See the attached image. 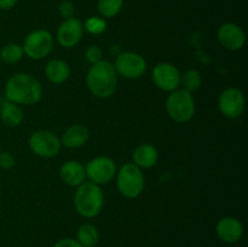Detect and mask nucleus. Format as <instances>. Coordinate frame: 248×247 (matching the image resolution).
<instances>
[{
  "mask_svg": "<svg viewBox=\"0 0 248 247\" xmlns=\"http://www.w3.org/2000/svg\"><path fill=\"white\" fill-rule=\"evenodd\" d=\"M90 138V132L85 126L79 125H72L64 131L61 138V143L64 147L70 148V149H78L81 148L87 143Z\"/></svg>",
  "mask_w": 248,
  "mask_h": 247,
  "instance_id": "dca6fc26",
  "label": "nucleus"
},
{
  "mask_svg": "<svg viewBox=\"0 0 248 247\" xmlns=\"http://www.w3.org/2000/svg\"><path fill=\"white\" fill-rule=\"evenodd\" d=\"M116 185L119 193L127 199H136L144 189V174L133 162L123 165L116 171Z\"/></svg>",
  "mask_w": 248,
  "mask_h": 247,
  "instance_id": "39448f33",
  "label": "nucleus"
},
{
  "mask_svg": "<svg viewBox=\"0 0 248 247\" xmlns=\"http://www.w3.org/2000/svg\"><path fill=\"white\" fill-rule=\"evenodd\" d=\"M201 82H202V77H201L200 72L196 69L186 70L181 77L182 90H186V91L190 92V93L200 89Z\"/></svg>",
  "mask_w": 248,
  "mask_h": 247,
  "instance_id": "5701e85b",
  "label": "nucleus"
},
{
  "mask_svg": "<svg viewBox=\"0 0 248 247\" xmlns=\"http://www.w3.org/2000/svg\"><path fill=\"white\" fill-rule=\"evenodd\" d=\"M181 72L171 63H157L152 73L153 82L157 89L165 92H172L181 86Z\"/></svg>",
  "mask_w": 248,
  "mask_h": 247,
  "instance_id": "9b49d317",
  "label": "nucleus"
},
{
  "mask_svg": "<svg viewBox=\"0 0 248 247\" xmlns=\"http://www.w3.org/2000/svg\"><path fill=\"white\" fill-rule=\"evenodd\" d=\"M132 159L133 164L140 167V170L150 169L156 165L157 160H159V152L154 145L144 143V144L138 145L133 150Z\"/></svg>",
  "mask_w": 248,
  "mask_h": 247,
  "instance_id": "f3484780",
  "label": "nucleus"
},
{
  "mask_svg": "<svg viewBox=\"0 0 248 247\" xmlns=\"http://www.w3.org/2000/svg\"><path fill=\"white\" fill-rule=\"evenodd\" d=\"M46 77L55 85H61L67 81L70 77V67L65 61L55 58L46 64Z\"/></svg>",
  "mask_w": 248,
  "mask_h": 247,
  "instance_id": "6ab92c4d",
  "label": "nucleus"
},
{
  "mask_svg": "<svg viewBox=\"0 0 248 247\" xmlns=\"http://www.w3.org/2000/svg\"><path fill=\"white\" fill-rule=\"evenodd\" d=\"M114 68L116 70V74L120 77L135 80L144 74L147 70V62L140 53L126 51V52H121L116 57Z\"/></svg>",
  "mask_w": 248,
  "mask_h": 247,
  "instance_id": "6e6552de",
  "label": "nucleus"
},
{
  "mask_svg": "<svg viewBox=\"0 0 248 247\" xmlns=\"http://www.w3.org/2000/svg\"><path fill=\"white\" fill-rule=\"evenodd\" d=\"M84 35V26L80 19L72 17L64 19L57 29V41L61 46L70 48L77 46Z\"/></svg>",
  "mask_w": 248,
  "mask_h": 247,
  "instance_id": "f8f14e48",
  "label": "nucleus"
},
{
  "mask_svg": "<svg viewBox=\"0 0 248 247\" xmlns=\"http://www.w3.org/2000/svg\"><path fill=\"white\" fill-rule=\"evenodd\" d=\"M77 237L82 247H94L99 240L98 229L93 224H84L78 230Z\"/></svg>",
  "mask_w": 248,
  "mask_h": 247,
  "instance_id": "aec40b11",
  "label": "nucleus"
},
{
  "mask_svg": "<svg viewBox=\"0 0 248 247\" xmlns=\"http://www.w3.org/2000/svg\"><path fill=\"white\" fill-rule=\"evenodd\" d=\"M85 171L86 178H89L90 182L102 185L113 181L118 170L113 159L108 156H96L87 162Z\"/></svg>",
  "mask_w": 248,
  "mask_h": 247,
  "instance_id": "1a4fd4ad",
  "label": "nucleus"
},
{
  "mask_svg": "<svg viewBox=\"0 0 248 247\" xmlns=\"http://www.w3.org/2000/svg\"><path fill=\"white\" fill-rule=\"evenodd\" d=\"M16 165V159L9 152H0V169L10 170Z\"/></svg>",
  "mask_w": 248,
  "mask_h": 247,
  "instance_id": "a878e982",
  "label": "nucleus"
},
{
  "mask_svg": "<svg viewBox=\"0 0 248 247\" xmlns=\"http://www.w3.org/2000/svg\"><path fill=\"white\" fill-rule=\"evenodd\" d=\"M61 179L64 184L69 186H79L86 181V171L85 166L77 160H69L61 166Z\"/></svg>",
  "mask_w": 248,
  "mask_h": 247,
  "instance_id": "2eb2a0df",
  "label": "nucleus"
},
{
  "mask_svg": "<svg viewBox=\"0 0 248 247\" xmlns=\"http://www.w3.org/2000/svg\"><path fill=\"white\" fill-rule=\"evenodd\" d=\"M216 232L222 241L235 244L244 235V225L235 217H223L216 225Z\"/></svg>",
  "mask_w": 248,
  "mask_h": 247,
  "instance_id": "4468645a",
  "label": "nucleus"
},
{
  "mask_svg": "<svg viewBox=\"0 0 248 247\" xmlns=\"http://www.w3.org/2000/svg\"><path fill=\"white\" fill-rule=\"evenodd\" d=\"M28 143L31 153L44 159L56 156L62 147L60 138L47 130H38L31 133Z\"/></svg>",
  "mask_w": 248,
  "mask_h": 247,
  "instance_id": "0eeeda50",
  "label": "nucleus"
},
{
  "mask_svg": "<svg viewBox=\"0 0 248 247\" xmlns=\"http://www.w3.org/2000/svg\"><path fill=\"white\" fill-rule=\"evenodd\" d=\"M0 119L7 127H17L23 121L24 114L18 104L5 98V101L0 102Z\"/></svg>",
  "mask_w": 248,
  "mask_h": 247,
  "instance_id": "a211bd4d",
  "label": "nucleus"
},
{
  "mask_svg": "<svg viewBox=\"0 0 248 247\" xmlns=\"http://www.w3.org/2000/svg\"><path fill=\"white\" fill-rule=\"evenodd\" d=\"M0 193H1V185H0Z\"/></svg>",
  "mask_w": 248,
  "mask_h": 247,
  "instance_id": "c756f323",
  "label": "nucleus"
},
{
  "mask_svg": "<svg viewBox=\"0 0 248 247\" xmlns=\"http://www.w3.org/2000/svg\"><path fill=\"white\" fill-rule=\"evenodd\" d=\"M124 0H98L97 7L103 18H113L120 14Z\"/></svg>",
  "mask_w": 248,
  "mask_h": 247,
  "instance_id": "4be33fe9",
  "label": "nucleus"
},
{
  "mask_svg": "<svg viewBox=\"0 0 248 247\" xmlns=\"http://www.w3.org/2000/svg\"><path fill=\"white\" fill-rule=\"evenodd\" d=\"M5 98L18 106H31L43 98V86L28 73L14 74L5 85Z\"/></svg>",
  "mask_w": 248,
  "mask_h": 247,
  "instance_id": "f257e3e1",
  "label": "nucleus"
},
{
  "mask_svg": "<svg viewBox=\"0 0 248 247\" xmlns=\"http://www.w3.org/2000/svg\"><path fill=\"white\" fill-rule=\"evenodd\" d=\"M84 31H86L89 34L92 35H99V34L104 33L107 29V22L103 17L99 16H92L85 21Z\"/></svg>",
  "mask_w": 248,
  "mask_h": 247,
  "instance_id": "b1692460",
  "label": "nucleus"
},
{
  "mask_svg": "<svg viewBox=\"0 0 248 247\" xmlns=\"http://www.w3.org/2000/svg\"><path fill=\"white\" fill-rule=\"evenodd\" d=\"M86 85L90 92L97 98H109L118 87V74L114 64L109 61L92 64L86 75Z\"/></svg>",
  "mask_w": 248,
  "mask_h": 247,
  "instance_id": "f03ea898",
  "label": "nucleus"
},
{
  "mask_svg": "<svg viewBox=\"0 0 248 247\" xmlns=\"http://www.w3.org/2000/svg\"><path fill=\"white\" fill-rule=\"evenodd\" d=\"M104 206V194L101 185L84 182L77 186L74 194V207L80 216L85 218H93L101 213Z\"/></svg>",
  "mask_w": 248,
  "mask_h": 247,
  "instance_id": "7ed1b4c3",
  "label": "nucleus"
},
{
  "mask_svg": "<svg viewBox=\"0 0 248 247\" xmlns=\"http://www.w3.org/2000/svg\"><path fill=\"white\" fill-rule=\"evenodd\" d=\"M85 56H86L87 62L91 64H96V63L103 61V51L97 45H91L90 47H87Z\"/></svg>",
  "mask_w": 248,
  "mask_h": 247,
  "instance_id": "393cba45",
  "label": "nucleus"
},
{
  "mask_svg": "<svg viewBox=\"0 0 248 247\" xmlns=\"http://www.w3.org/2000/svg\"><path fill=\"white\" fill-rule=\"evenodd\" d=\"M18 0H0V9L1 10H10L17 4Z\"/></svg>",
  "mask_w": 248,
  "mask_h": 247,
  "instance_id": "c85d7f7f",
  "label": "nucleus"
},
{
  "mask_svg": "<svg viewBox=\"0 0 248 247\" xmlns=\"http://www.w3.org/2000/svg\"><path fill=\"white\" fill-rule=\"evenodd\" d=\"M53 36L45 29H36L29 33L23 41V52L31 60H43L53 50Z\"/></svg>",
  "mask_w": 248,
  "mask_h": 247,
  "instance_id": "423d86ee",
  "label": "nucleus"
},
{
  "mask_svg": "<svg viewBox=\"0 0 248 247\" xmlns=\"http://www.w3.org/2000/svg\"><path fill=\"white\" fill-rule=\"evenodd\" d=\"M218 108L220 113L228 119H236L244 114L246 108V99L241 90L237 87H228L220 93L218 99Z\"/></svg>",
  "mask_w": 248,
  "mask_h": 247,
  "instance_id": "9d476101",
  "label": "nucleus"
},
{
  "mask_svg": "<svg viewBox=\"0 0 248 247\" xmlns=\"http://www.w3.org/2000/svg\"><path fill=\"white\" fill-rule=\"evenodd\" d=\"M166 111L170 118L178 124H186L195 114V99L186 90H174L166 98Z\"/></svg>",
  "mask_w": 248,
  "mask_h": 247,
  "instance_id": "20e7f679",
  "label": "nucleus"
},
{
  "mask_svg": "<svg viewBox=\"0 0 248 247\" xmlns=\"http://www.w3.org/2000/svg\"><path fill=\"white\" fill-rule=\"evenodd\" d=\"M24 56L22 45L16 43H9L0 50V58L6 64H16Z\"/></svg>",
  "mask_w": 248,
  "mask_h": 247,
  "instance_id": "412c9836",
  "label": "nucleus"
},
{
  "mask_svg": "<svg viewBox=\"0 0 248 247\" xmlns=\"http://www.w3.org/2000/svg\"><path fill=\"white\" fill-rule=\"evenodd\" d=\"M58 11H60V15L64 19L72 18V17H74V12H75L74 5H73L70 1H68V0H65V1H62L60 4Z\"/></svg>",
  "mask_w": 248,
  "mask_h": 247,
  "instance_id": "bb28decb",
  "label": "nucleus"
},
{
  "mask_svg": "<svg viewBox=\"0 0 248 247\" xmlns=\"http://www.w3.org/2000/svg\"><path fill=\"white\" fill-rule=\"evenodd\" d=\"M53 247H82V246L78 242V240L67 237V239H62L60 240V241L56 242Z\"/></svg>",
  "mask_w": 248,
  "mask_h": 247,
  "instance_id": "cd10ccee",
  "label": "nucleus"
},
{
  "mask_svg": "<svg viewBox=\"0 0 248 247\" xmlns=\"http://www.w3.org/2000/svg\"><path fill=\"white\" fill-rule=\"evenodd\" d=\"M218 41L224 48L229 51L241 50L246 43V35L245 31L239 24L227 22L222 24L218 29Z\"/></svg>",
  "mask_w": 248,
  "mask_h": 247,
  "instance_id": "ddd939ff",
  "label": "nucleus"
}]
</instances>
